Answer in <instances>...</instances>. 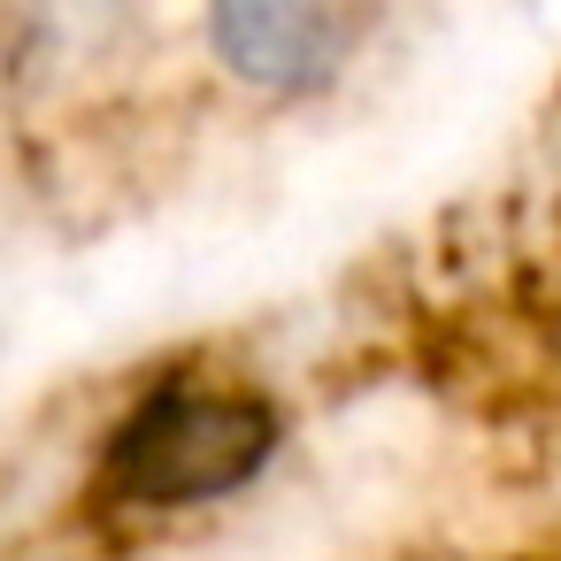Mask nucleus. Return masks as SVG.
Listing matches in <instances>:
<instances>
[{"label": "nucleus", "instance_id": "7ed1b4c3", "mask_svg": "<svg viewBox=\"0 0 561 561\" xmlns=\"http://www.w3.org/2000/svg\"><path fill=\"white\" fill-rule=\"evenodd\" d=\"M124 0H32V47L55 62H93L124 32Z\"/></svg>", "mask_w": 561, "mask_h": 561}, {"label": "nucleus", "instance_id": "f03ea898", "mask_svg": "<svg viewBox=\"0 0 561 561\" xmlns=\"http://www.w3.org/2000/svg\"><path fill=\"white\" fill-rule=\"evenodd\" d=\"M208 55L262 101H308L346 62L339 0H208Z\"/></svg>", "mask_w": 561, "mask_h": 561}, {"label": "nucleus", "instance_id": "f257e3e1", "mask_svg": "<svg viewBox=\"0 0 561 561\" xmlns=\"http://www.w3.org/2000/svg\"><path fill=\"white\" fill-rule=\"evenodd\" d=\"M277 454V408L262 392L154 385L101 446V492L116 507H208L254 484Z\"/></svg>", "mask_w": 561, "mask_h": 561}]
</instances>
